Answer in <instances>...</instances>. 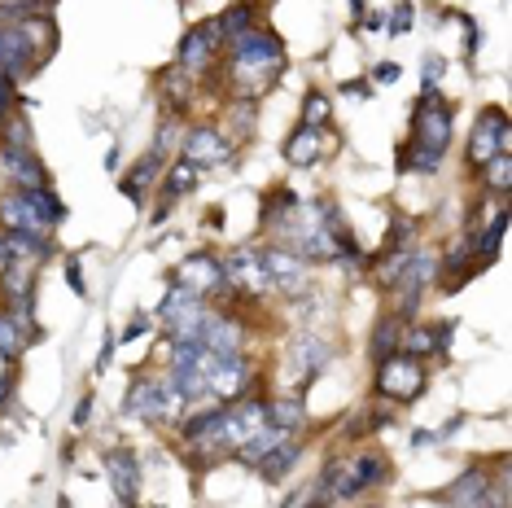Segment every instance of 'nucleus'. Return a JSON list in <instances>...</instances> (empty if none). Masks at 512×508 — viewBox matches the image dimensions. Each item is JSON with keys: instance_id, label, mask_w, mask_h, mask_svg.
<instances>
[{"instance_id": "1", "label": "nucleus", "mask_w": 512, "mask_h": 508, "mask_svg": "<svg viewBox=\"0 0 512 508\" xmlns=\"http://www.w3.org/2000/svg\"><path fill=\"white\" fill-rule=\"evenodd\" d=\"M232 49V79H237L241 92H263L267 84H272L276 66L285 62V49L281 40L272 36V31H246V36L228 40Z\"/></svg>"}, {"instance_id": "2", "label": "nucleus", "mask_w": 512, "mask_h": 508, "mask_svg": "<svg viewBox=\"0 0 512 508\" xmlns=\"http://www.w3.org/2000/svg\"><path fill=\"white\" fill-rule=\"evenodd\" d=\"M451 145V106L438 92H425L421 106L412 114V167L416 171H438Z\"/></svg>"}, {"instance_id": "3", "label": "nucleus", "mask_w": 512, "mask_h": 508, "mask_svg": "<svg viewBox=\"0 0 512 508\" xmlns=\"http://www.w3.org/2000/svg\"><path fill=\"white\" fill-rule=\"evenodd\" d=\"M386 478V456L381 452H364L355 460H333L320 478V495L329 504H342V500H355L359 491H368L372 482Z\"/></svg>"}, {"instance_id": "4", "label": "nucleus", "mask_w": 512, "mask_h": 508, "mask_svg": "<svg viewBox=\"0 0 512 508\" xmlns=\"http://www.w3.org/2000/svg\"><path fill=\"white\" fill-rule=\"evenodd\" d=\"M180 390L171 386L167 377H136L132 390L123 399V412L127 417H141V421H154V425H167L180 417Z\"/></svg>"}, {"instance_id": "5", "label": "nucleus", "mask_w": 512, "mask_h": 508, "mask_svg": "<svg viewBox=\"0 0 512 508\" xmlns=\"http://www.w3.org/2000/svg\"><path fill=\"white\" fill-rule=\"evenodd\" d=\"M421 390H425V368H421L416 355L394 351L377 364V395L381 399L407 403V399H421Z\"/></svg>"}, {"instance_id": "6", "label": "nucleus", "mask_w": 512, "mask_h": 508, "mask_svg": "<svg viewBox=\"0 0 512 508\" xmlns=\"http://www.w3.org/2000/svg\"><path fill=\"white\" fill-rule=\"evenodd\" d=\"M267 425V403L259 399H237V403H224V425H219V447H246L254 434Z\"/></svg>"}, {"instance_id": "7", "label": "nucleus", "mask_w": 512, "mask_h": 508, "mask_svg": "<svg viewBox=\"0 0 512 508\" xmlns=\"http://www.w3.org/2000/svg\"><path fill=\"white\" fill-rule=\"evenodd\" d=\"M499 154H512L508 119H504V110H482V119L473 123L469 158H473V167H486V163H491V158H499Z\"/></svg>"}, {"instance_id": "8", "label": "nucleus", "mask_w": 512, "mask_h": 508, "mask_svg": "<svg viewBox=\"0 0 512 508\" xmlns=\"http://www.w3.org/2000/svg\"><path fill=\"white\" fill-rule=\"evenodd\" d=\"M31 66H36V40H31V27L5 22V27H0V75L22 79Z\"/></svg>"}, {"instance_id": "9", "label": "nucleus", "mask_w": 512, "mask_h": 508, "mask_svg": "<svg viewBox=\"0 0 512 508\" xmlns=\"http://www.w3.org/2000/svg\"><path fill=\"white\" fill-rule=\"evenodd\" d=\"M259 268L267 276V290L302 294V285H307V268H302V259L298 254H289V250H281V246L259 250Z\"/></svg>"}, {"instance_id": "10", "label": "nucleus", "mask_w": 512, "mask_h": 508, "mask_svg": "<svg viewBox=\"0 0 512 508\" xmlns=\"http://www.w3.org/2000/svg\"><path fill=\"white\" fill-rule=\"evenodd\" d=\"M250 390V360L241 351L232 355H215V368H211V399L219 403H237L246 399Z\"/></svg>"}, {"instance_id": "11", "label": "nucleus", "mask_w": 512, "mask_h": 508, "mask_svg": "<svg viewBox=\"0 0 512 508\" xmlns=\"http://www.w3.org/2000/svg\"><path fill=\"white\" fill-rule=\"evenodd\" d=\"M180 154H184V163H193L197 171H206V167L228 163V158H232V141H228V136H219L215 127H193V132L184 136Z\"/></svg>"}, {"instance_id": "12", "label": "nucleus", "mask_w": 512, "mask_h": 508, "mask_svg": "<svg viewBox=\"0 0 512 508\" xmlns=\"http://www.w3.org/2000/svg\"><path fill=\"white\" fill-rule=\"evenodd\" d=\"M0 298L5 311H31L36 307V263H14L0 268Z\"/></svg>"}, {"instance_id": "13", "label": "nucleus", "mask_w": 512, "mask_h": 508, "mask_svg": "<svg viewBox=\"0 0 512 508\" xmlns=\"http://www.w3.org/2000/svg\"><path fill=\"white\" fill-rule=\"evenodd\" d=\"M0 233H31V237H49V224L36 215V206L27 202L22 189L0 193Z\"/></svg>"}, {"instance_id": "14", "label": "nucleus", "mask_w": 512, "mask_h": 508, "mask_svg": "<svg viewBox=\"0 0 512 508\" xmlns=\"http://www.w3.org/2000/svg\"><path fill=\"white\" fill-rule=\"evenodd\" d=\"M0 176H5V184H14V189H40V184H49V171L36 158V149L0 145Z\"/></svg>"}, {"instance_id": "15", "label": "nucleus", "mask_w": 512, "mask_h": 508, "mask_svg": "<svg viewBox=\"0 0 512 508\" xmlns=\"http://www.w3.org/2000/svg\"><path fill=\"white\" fill-rule=\"evenodd\" d=\"M176 285H184L189 294L206 298L215 290H224V268H219V259H211V254H189V259L176 268Z\"/></svg>"}, {"instance_id": "16", "label": "nucleus", "mask_w": 512, "mask_h": 508, "mask_svg": "<svg viewBox=\"0 0 512 508\" xmlns=\"http://www.w3.org/2000/svg\"><path fill=\"white\" fill-rule=\"evenodd\" d=\"M31 325H36L31 311H0V360L5 364H18V355L27 351V342L40 338Z\"/></svg>"}, {"instance_id": "17", "label": "nucleus", "mask_w": 512, "mask_h": 508, "mask_svg": "<svg viewBox=\"0 0 512 508\" xmlns=\"http://www.w3.org/2000/svg\"><path fill=\"white\" fill-rule=\"evenodd\" d=\"M219 44H224V36H219V22L193 27L189 36H184V44H180V66H184L189 75H202L206 66H211V57H215Z\"/></svg>"}, {"instance_id": "18", "label": "nucleus", "mask_w": 512, "mask_h": 508, "mask_svg": "<svg viewBox=\"0 0 512 508\" xmlns=\"http://www.w3.org/2000/svg\"><path fill=\"white\" fill-rule=\"evenodd\" d=\"M224 268V281H237V290H250V294H267V276L259 268V250H232L219 259Z\"/></svg>"}, {"instance_id": "19", "label": "nucleus", "mask_w": 512, "mask_h": 508, "mask_svg": "<svg viewBox=\"0 0 512 508\" xmlns=\"http://www.w3.org/2000/svg\"><path fill=\"white\" fill-rule=\"evenodd\" d=\"M206 346V351H215V355H232V351H241V325L232 316H224V311H211L206 307V316H202V338H197Z\"/></svg>"}, {"instance_id": "20", "label": "nucleus", "mask_w": 512, "mask_h": 508, "mask_svg": "<svg viewBox=\"0 0 512 508\" xmlns=\"http://www.w3.org/2000/svg\"><path fill=\"white\" fill-rule=\"evenodd\" d=\"M329 355H333V346H329V342H320V338H298L294 346H289V360H294L289 368H294L298 377H307V381H311L324 364H329Z\"/></svg>"}, {"instance_id": "21", "label": "nucleus", "mask_w": 512, "mask_h": 508, "mask_svg": "<svg viewBox=\"0 0 512 508\" xmlns=\"http://www.w3.org/2000/svg\"><path fill=\"white\" fill-rule=\"evenodd\" d=\"M219 425H224V408H202V412H193V417L184 421V438H189L193 447H202V452H215L219 447Z\"/></svg>"}, {"instance_id": "22", "label": "nucleus", "mask_w": 512, "mask_h": 508, "mask_svg": "<svg viewBox=\"0 0 512 508\" xmlns=\"http://www.w3.org/2000/svg\"><path fill=\"white\" fill-rule=\"evenodd\" d=\"M106 469H110V478H114V491H119V500L132 504L136 491H141V460H136L132 452H114Z\"/></svg>"}, {"instance_id": "23", "label": "nucleus", "mask_w": 512, "mask_h": 508, "mask_svg": "<svg viewBox=\"0 0 512 508\" xmlns=\"http://www.w3.org/2000/svg\"><path fill=\"white\" fill-rule=\"evenodd\" d=\"M285 163L289 167H316L320 163V127L302 123L294 136L285 141Z\"/></svg>"}, {"instance_id": "24", "label": "nucleus", "mask_w": 512, "mask_h": 508, "mask_svg": "<svg viewBox=\"0 0 512 508\" xmlns=\"http://www.w3.org/2000/svg\"><path fill=\"white\" fill-rule=\"evenodd\" d=\"M298 456H302V443H298V438H285L281 447H272V452H267V456L259 460L263 478H267V482H281L285 473L298 465Z\"/></svg>"}, {"instance_id": "25", "label": "nucleus", "mask_w": 512, "mask_h": 508, "mask_svg": "<svg viewBox=\"0 0 512 508\" xmlns=\"http://www.w3.org/2000/svg\"><path fill=\"white\" fill-rule=\"evenodd\" d=\"M267 421L281 425L285 434H294V430H302V421H307V403H302L298 395L272 399V403H267Z\"/></svg>"}, {"instance_id": "26", "label": "nucleus", "mask_w": 512, "mask_h": 508, "mask_svg": "<svg viewBox=\"0 0 512 508\" xmlns=\"http://www.w3.org/2000/svg\"><path fill=\"white\" fill-rule=\"evenodd\" d=\"M285 438H294V434H285V430H281V425H272V421H267V425H263V430H259V434H254V438H250V443H246V447H237V452H241V460H250V465H259V460H263L267 452H272V447H281V443H285Z\"/></svg>"}, {"instance_id": "27", "label": "nucleus", "mask_w": 512, "mask_h": 508, "mask_svg": "<svg viewBox=\"0 0 512 508\" xmlns=\"http://www.w3.org/2000/svg\"><path fill=\"white\" fill-rule=\"evenodd\" d=\"M158 176V154H149V158H141L132 171H127V180H123V193L132 202H145V189H149V180Z\"/></svg>"}, {"instance_id": "28", "label": "nucleus", "mask_w": 512, "mask_h": 508, "mask_svg": "<svg viewBox=\"0 0 512 508\" xmlns=\"http://www.w3.org/2000/svg\"><path fill=\"white\" fill-rule=\"evenodd\" d=\"M22 193H27V202L36 206V215H40L49 228H57V224H62V219H66V206L53 198V189H49V184H40V189H22Z\"/></svg>"}, {"instance_id": "29", "label": "nucleus", "mask_w": 512, "mask_h": 508, "mask_svg": "<svg viewBox=\"0 0 512 508\" xmlns=\"http://www.w3.org/2000/svg\"><path fill=\"white\" fill-rule=\"evenodd\" d=\"M193 180H197V167H193V163H184V158H180V163L167 171V180H162V193H167V206L176 202V198H184V193L193 189Z\"/></svg>"}, {"instance_id": "30", "label": "nucleus", "mask_w": 512, "mask_h": 508, "mask_svg": "<svg viewBox=\"0 0 512 508\" xmlns=\"http://www.w3.org/2000/svg\"><path fill=\"white\" fill-rule=\"evenodd\" d=\"M399 338H403V325L399 320H381L377 325V333H372V360H386V355H394V346H399Z\"/></svg>"}, {"instance_id": "31", "label": "nucleus", "mask_w": 512, "mask_h": 508, "mask_svg": "<svg viewBox=\"0 0 512 508\" xmlns=\"http://www.w3.org/2000/svg\"><path fill=\"white\" fill-rule=\"evenodd\" d=\"M482 176H486V184H491V193H504L512 189V154H499V158H491V163L482 167Z\"/></svg>"}, {"instance_id": "32", "label": "nucleus", "mask_w": 512, "mask_h": 508, "mask_svg": "<svg viewBox=\"0 0 512 508\" xmlns=\"http://www.w3.org/2000/svg\"><path fill=\"white\" fill-rule=\"evenodd\" d=\"M219 22V36H224V44L228 40H237V36H246L250 31V5H232L224 18H215Z\"/></svg>"}, {"instance_id": "33", "label": "nucleus", "mask_w": 512, "mask_h": 508, "mask_svg": "<svg viewBox=\"0 0 512 508\" xmlns=\"http://www.w3.org/2000/svg\"><path fill=\"white\" fill-rule=\"evenodd\" d=\"M302 123H307V127H324V123H329V97H324V92H311V97L302 101Z\"/></svg>"}, {"instance_id": "34", "label": "nucleus", "mask_w": 512, "mask_h": 508, "mask_svg": "<svg viewBox=\"0 0 512 508\" xmlns=\"http://www.w3.org/2000/svg\"><path fill=\"white\" fill-rule=\"evenodd\" d=\"M403 346H407L403 355H416V360H421V355H434V351H438V333H429V329H412V333L403 338Z\"/></svg>"}, {"instance_id": "35", "label": "nucleus", "mask_w": 512, "mask_h": 508, "mask_svg": "<svg viewBox=\"0 0 512 508\" xmlns=\"http://www.w3.org/2000/svg\"><path fill=\"white\" fill-rule=\"evenodd\" d=\"M14 79L9 75H0V127H5L9 119H14Z\"/></svg>"}, {"instance_id": "36", "label": "nucleus", "mask_w": 512, "mask_h": 508, "mask_svg": "<svg viewBox=\"0 0 512 508\" xmlns=\"http://www.w3.org/2000/svg\"><path fill=\"white\" fill-rule=\"evenodd\" d=\"M412 22H416L412 5H399V9H394V18H390V31H394V36H403V31L412 27Z\"/></svg>"}, {"instance_id": "37", "label": "nucleus", "mask_w": 512, "mask_h": 508, "mask_svg": "<svg viewBox=\"0 0 512 508\" xmlns=\"http://www.w3.org/2000/svg\"><path fill=\"white\" fill-rule=\"evenodd\" d=\"M438 75H442V57H429L425 62V92L438 88Z\"/></svg>"}, {"instance_id": "38", "label": "nucleus", "mask_w": 512, "mask_h": 508, "mask_svg": "<svg viewBox=\"0 0 512 508\" xmlns=\"http://www.w3.org/2000/svg\"><path fill=\"white\" fill-rule=\"evenodd\" d=\"M9 399H14V373L5 368V373H0V412L9 408Z\"/></svg>"}, {"instance_id": "39", "label": "nucleus", "mask_w": 512, "mask_h": 508, "mask_svg": "<svg viewBox=\"0 0 512 508\" xmlns=\"http://www.w3.org/2000/svg\"><path fill=\"white\" fill-rule=\"evenodd\" d=\"M145 329H149V316H132V325H127V329H123V338H127V342H132V338H141V333H145Z\"/></svg>"}, {"instance_id": "40", "label": "nucleus", "mask_w": 512, "mask_h": 508, "mask_svg": "<svg viewBox=\"0 0 512 508\" xmlns=\"http://www.w3.org/2000/svg\"><path fill=\"white\" fill-rule=\"evenodd\" d=\"M394 79H399V66H394V62H381V66H377V84H394Z\"/></svg>"}, {"instance_id": "41", "label": "nucleus", "mask_w": 512, "mask_h": 508, "mask_svg": "<svg viewBox=\"0 0 512 508\" xmlns=\"http://www.w3.org/2000/svg\"><path fill=\"white\" fill-rule=\"evenodd\" d=\"M171 145H176V132H171V127H162V132H158V154H167Z\"/></svg>"}, {"instance_id": "42", "label": "nucleus", "mask_w": 512, "mask_h": 508, "mask_svg": "<svg viewBox=\"0 0 512 508\" xmlns=\"http://www.w3.org/2000/svg\"><path fill=\"white\" fill-rule=\"evenodd\" d=\"M5 263H9V259H5V233H0V268H5Z\"/></svg>"}]
</instances>
